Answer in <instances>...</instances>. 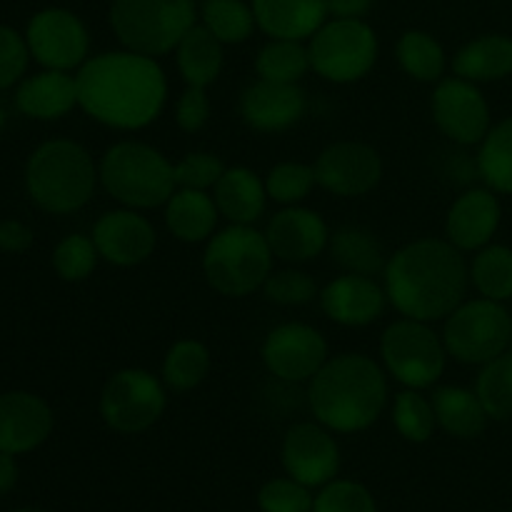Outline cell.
I'll list each match as a JSON object with an SVG mask.
<instances>
[{
	"label": "cell",
	"instance_id": "obj_1",
	"mask_svg": "<svg viewBox=\"0 0 512 512\" xmlns=\"http://www.w3.org/2000/svg\"><path fill=\"white\" fill-rule=\"evenodd\" d=\"M75 83L78 108L113 130L148 128L168 103V78L158 58L125 48L85 60Z\"/></svg>",
	"mask_w": 512,
	"mask_h": 512
},
{
	"label": "cell",
	"instance_id": "obj_2",
	"mask_svg": "<svg viewBox=\"0 0 512 512\" xmlns=\"http://www.w3.org/2000/svg\"><path fill=\"white\" fill-rule=\"evenodd\" d=\"M383 288L403 318L438 323L468 295V260L443 238L410 240L388 258Z\"/></svg>",
	"mask_w": 512,
	"mask_h": 512
},
{
	"label": "cell",
	"instance_id": "obj_3",
	"mask_svg": "<svg viewBox=\"0 0 512 512\" xmlns=\"http://www.w3.org/2000/svg\"><path fill=\"white\" fill-rule=\"evenodd\" d=\"M388 373L363 353L330 355L308 383L310 413L340 435L373 428L388 405Z\"/></svg>",
	"mask_w": 512,
	"mask_h": 512
},
{
	"label": "cell",
	"instance_id": "obj_4",
	"mask_svg": "<svg viewBox=\"0 0 512 512\" xmlns=\"http://www.w3.org/2000/svg\"><path fill=\"white\" fill-rule=\"evenodd\" d=\"M98 183V163L90 150L68 138L45 140L25 163L28 198L48 215L83 210L93 200Z\"/></svg>",
	"mask_w": 512,
	"mask_h": 512
},
{
	"label": "cell",
	"instance_id": "obj_5",
	"mask_svg": "<svg viewBox=\"0 0 512 512\" xmlns=\"http://www.w3.org/2000/svg\"><path fill=\"white\" fill-rule=\"evenodd\" d=\"M98 178L105 193L123 208H163L175 193V163L143 140H118L103 153Z\"/></svg>",
	"mask_w": 512,
	"mask_h": 512
},
{
	"label": "cell",
	"instance_id": "obj_6",
	"mask_svg": "<svg viewBox=\"0 0 512 512\" xmlns=\"http://www.w3.org/2000/svg\"><path fill=\"white\" fill-rule=\"evenodd\" d=\"M273 250L255 225H230L215 230L205 243L203 275L223 298H248L263 290L273 273Z\"/></svg>",
	"mask_w": 512,
	"mask_h": 512
},
{
	"label": "cell",
	"instance_id": "obj_7",
	"mask_svg": "<svg viewBox=\"0 0 512 512\" xmlns=\"http://www.w3.org/2000/svg\"><path fill=\"white\" fill-rule=\"evenodd\" d=\"M108 23L125 50L163 58L175 53L183 35L198 23V3L195 0H113Z\"/></svg>",
	"mask_w": 512,
	"mask_h": 512
},
{
	"label": "cell",
	"instance_id": "obj_8",
	"mask_svg": "<svg viewBox=\"0 0 512 512\" xmlns=\"http://www.w3.org/2000/svg\"><path fill=\"white\" fill-rule=\"evenodd\" d=\"M448 358L443 335L435 333L433 323L400 315L380 335V365L403 388L433 390Z\"/></svg>",
	"mask_w": 512,
	"mask_h": 512
},
{
	"label": "cell",
	"instance_id": "obj_9",
	"mask_svg": "<svg viewBox=\"0 0 512 512\" xmlns=\"http://www.w3.org/2000/svg\"><path fill=\"white\" fill-rule=\"evenodd\" d=\"M378 35L365 20L328 18L308 40L310 68L335 85L363 80L378 63Z\"/></svg>",
	"mask_w": 512,
	"mask_h": 512
},
{
	"label": "cell",
	"instance_id": "obj_10",
	"mask_svg": "<svg viewBox=\"0 0 512 512\" xmlns=\"http://www.w3.org/2000/svg\"><path fill=\"white\" fill-rule=\"evenodd\" d=\"M443 343L453 360L463 365H485L510 348L512 315L505 303L483 295L465 298L443 320Z\"/></svg>",
	"mask_w": 512,
	"mask_h": 512
},
{
	"label": "cell",
	"instance_id": "obj_11",
	"mask_svg": "<svg viewBox=\"0 0 512 512\" xmlns=\"http://www.w3.org/2000/svg\"><path fill=\"white\" fill-rule=\"evenodd\" d=\"M168 408V388L143 368H123L105 380L98 413L118 435H140L158 425Z\"/></svg>",
	"mask_w": 512,
	"mask_h": 512
},
{
	"label": "cell",
	"instance_id": "obj_12",
	"mask_svg": "<svg viewBox=\"0 0 512 512\" xmlns=\"http://www.w3.org/2000/svg\"><path fill=\"white\" fill-rule=\"evenodd\" d=\"M430 115L440 133L460 148L480 145L488 130L493 128L488 98L480 85L460 75H450L435 83L433 95H430Z\"/></svg>",
	"mask_w": 512,
	"mask_h": 512
},
{
	"label": "cell",
	"instance_id": "obj_13",
	"mask_svg": "<svg viewBox=\"0 0 512 512\" xmlns=\"http://www.w3.org/2000/svg\"><path fill=\"white\" fill-rule=\"evenodd\" d=\"M30 55L48 70L73 73L90 58V33L80 15L68 8H43L25 28Z\"/></svg>",
	"mask_w": 512,
	"mask_h": 512
},
{
	"label": "cell",
	"instance_id": "obj_14",
	"mask_svg": "<svg viewBox=\"0 0 512 512\" xmlns=\"http://www.w3.org/2000/svg\"><path fill=\"white\" fill-rule=\"evenodd\" d=\"M265 370L283 383H310L328 363L330 348L325 335L308 323H280L270 330L260 348Z\"/></svg>",
	"mask_w": 512,
	"mask_h": 512
},
{
	"label": "cell",
	"instance_id": "obj_15",
	"mask_svg": "<svg viewBox=\"0 0 512 512\" xmlns=\"http://www.w3.org/2000/svg\"><path fill=\"white\" fill-rule=\"evenodd\" d=\"M318 188L338 198H363L383 180V158L363 140H335L313 163Z\"/></svg>",
	"mask_w": 512,
	"mask_h": 512
},
{
	"label": "cell",
	"instance_id": "obj_16",
	"mask_svg": "<svg viewBox=\"0 0 512 512\" xmlns=\"http://www.w3.org/2000/svg\"><path fill=\"white\" fill-rule=\"evenodd\" d=\"M285 475L298 483L318 490L338 478L340 473V445L333 430L318 420L290 425L280 445Z\"/></svg>",
	"mask_w": 512,
	"mask_h": 512
},
{
	"label": "cell",
	"instance_id": "obj_17",
	"mask_svg": "<svg viewBox=\"0 0 512 512\" xmlns=\"http://www.w3.org/2000/svg\"><path fill=\"white\" fill-rule=\"evenodd\" d=\"M93 240L100 260L115 268H135L155 253L158 233L143 210L118 208L100 215L93 225Z\"/></svg>",
	"mask_w": 512,
	"mask_h": 512
},
{
	"label": "cell",
	"instance_id": "obj_18",
	"mask_svg": "<svg viewBox=\"0 0 512 512\" xmlns=\"http://www.w3.org/2000/svg\"><path fill=\"white\" fill-rule=\"evenodd\" d=\"M265 240L278 260L288 265L310 263L328 250L330 228L325 218L303 205H288L278 210L265 225Z\"/></svg>",
	"mask_w": 512,
	"mask_h": 512
},
{
	"label": "cell",
	"instance_id": "obj_19",
	"mask_svg": "<svg viewBox=\"0 0 512 512\" xmlns=\"http://www.w3.org/2000/svg\"><path fill=\"white\" fill-rule=\"evenodd\" d=\"M503 220V205L495 190L488 185L468 188L453 200L445 215V240L453 243L460 253H478L493 243Z\"/></svg>",
	"mask_w": 512,
	"mask_h": 512
},
{
	"label": "cell",
	"instance_id": "obj_20",
	"mask_svg": "<svg viewBox=\"0 0 512 512\" xmlns=\"http://www.w3.org/2000/svg\"><path fill=\"white\" fill-rule=\"evenodd\" d=\"M53 425V408L40 395L28 390L0 395V453H33L50 438Z\"/></svg>",
	"mask_w": 512,
	"mask_h": 512
},
{
	"label": "cell",
	"instance_id": "obj_21",
	"mask_svg": "<svg viewBox=\"0 0 512 512\" xmlns=\"http://www.w3.org/2000/svg\"><path fill=\"white\" fill-rule=\"evenodd\" d=\"M305 110L308 98L300 85L258 78L240 95V115L255 133H285L303 120Z\"/></svg>",
	"mask_w": 512,
	"mask_h": 512
},
{
	"label": "cell",
	"instance_id": "obj_22",
	"mask_svg": "<svg viewBox=\"0 0 512 512\" xmlns=\"http://www.w3.org/2000/svg\"><path fill=\"white\" fill-rule=\"evenodd\" d=\"M320 308L333 323L343 328H365L373 325L388 305L383 283L370 275L343 273L330 280L318 295Z\"/></svg>",
	"mask_w": 512,
	"mask_h": 512
},
{
	"label": "cell",
	"instance_id": "obj_23",
	"mask_svg": "<svg viewBox=\"0 0 512 512\" xmlns=\"http://www.w3.org/2000/svg\"><path fill=\"white\" fill-rule=\"evenodd\" d=\"M15 108L33 120H60L78 108V83L73 73L48 70L28 75L15 90Z\"/></svg>",
	"mask_w": 512,
	"mask_h": 512
},
{
	"label": "cell",
	"instance_id": "obj_24",
	"mask_svg": "<svg viewBox=\"0 0 512 512\" xmlns=\"http://www.w3.org/2000/svg\"><path fill=\"white\" fill-rule=\"evenodd\" d=\"M258 30L268 38L310 40L328 20L325 0H250Z\"/></svg>",
	"mask_w": 512,
	"mask_h": 512
},
{
	"label": "cell",
	"instance_id": "obj_25",
	"mask_svg": "<svg viewBox=\"0 0 512 512\" xmlns=\"http://www.w3.org/2000/svg\"><path fill=\"white\" fill-rule=\"evenodd\" d=\"M210 193L218 205L220 218L228 220L230 225H255L263 218L270 200L265 178L245 165H228Z\"/></svg>",
	"mask_w": 512,
	"mask_h": 512
},
{
	"label": "cell",
	"instance_id": "obj_26",
	"mask_svg": "<svg viewBox=\"0 0 512 512\" xmlns=\"http://www.w3.org/2000/svg\"><path fill=\"white\" fill-rule=\"evenodd\" d=\"M165 208V228L185 245L208 243L218 230L220 210L210 190L175 188Z\"/></svg>",
	"mask_w": 512,
	"mask_h": 512
},
{
	"label": "cell",
	"instance_id": "obj_27",
	"mask_svg": "<svg viewBox=\"0 0 512 512\" xmlns=\"http://www.w3.org/2000/svg\"><path fill=\"white\" fill-rule=\"evenodd\" d=\"M453 75L470 83H498L512 75V38L505 33H485L460 45L450 60Z\"/></svg>",
	"mask_w": 512,
	"mask_h": 512
},
{
	"label": "cell",
	"instance_id": "obj_28",
	"mask_svg": "<svg viewBox=\"0 0 512 512\" xmlns=\"http://www.w3.org/2000/svg\"><path fill=\"white\" fill-rule=\"evenodd\" d=\"M435 418H438V428L448 433L450 438L473 440L485 433L490 423V415L485 405L480 403L475 388H460V385H435L433 393Z\"/></svg>",
	"mask_w": 512,
	"mask_h": 512
},
{
	"label": "cell",
	"instance_id": "obj_29",
	"mask_svg": "<svg viewBox=\"0 0 512 512\" xmlns=\"http://www.w3.org/2000/svg\"><path fill=\"white\" fill-rule=\"evenodd\" d=\"M328 253L343 273L370 275V278L383 273L390 258L378 235L363 225H340L330 230Z\"/></svg>",
	"mask_w": 512,
	"mask_h": 512
},
{
	"label": "cell",
	"instance_id": "obj_30",
	"mask_svg": "<svg viewBox=\"0 0 512 512\" xmlns=\"http://www.w3.org/2000/svg\"><path fill=\"white\" fill-rule=\"evenodd\" d=\"M225 45L205 25L195 23L175 48V65L185 85L208 88L220 78L225 65Z\"/></svg>",
	"mask_w": 512,
	"mask_h": 512
},
{
	"label": "cell",
	"instance_id": "obj_31",
	"mask_svg": "<svg viewBox=\"0 0 512 512\" xmlns=\"http://www.w3.org/2000/svg\"><path fill=\"white\" fill-rule=\"evenodd\" d=\"M395 58L405 75H410L418 83H438L445 78L448 68V55L443 43L428 30H405L395 45Z\"/></svg>",
	"mask_w": 512,
	"mask_h": 512
},
{
	"label": "cell",
	"instance_id": "obj_32",
	"mask_svg": "<svg viewBox=\"0 0 512 512\" xmlns=\"http://www.w3.org/2000/svg\"><path fill=\"white\" fill-rule=\"evenodd\" d=\"M210 350L200 340L183 338L175 340L163 358L160 380L170 393H190L205 383L210 373Z\"/></svg>",
	"mask_w": 512,
	"mask_h": 512
},
{
	"label": "cell",
	"instance_id": "obj_33",
	"mask_svg": "<svg viewBox=\"0 0 512 512\" xmlns=\"http://www.w3.org/2000/svg\"><path fill=\"white\" fill-rule=\"evenodd\" d=\"M478 175L498 195H512V115L495 123L478 145Z\"/></svg>",
	"mask_w": 512,
	"mask_h": 512
},
{
	"label": "cell",
	"instance_id": "obj_34",
	"mask_svg": "<svg viewBox=\"0 0 512 512\" xmlns=\"http://www.w3.org/2000/svg\"><path fill=\"white\" fill-rule=\"evenodd\" d=\"M470 285L478 295L498 303L512 300V248L510 245L490 243L480 248L468 263Z\"/></svg>",
	"mask_w": 512,
	"mask_h": 512
},
{
	"label": "cell",
	"instance_id": "obj_35",
	"mask_svg": "<svg viewBox=\"0 0 512 512\" xmlns=\"http://www.w3.org/2000/svg\"><path fill=\"white\" fill-rule=\"evenodd\" d=\"M198 23L205 25L223 45H240L253 38L255 13L248 0H203L198 5Z\"/></svg>",
	"mask_w": 512,
	"mask_h": 512
},
{
	"label": "cell",
	"instance_id": "obj_36",
	"mask_svg": "<svg viewBox=\"0 0 512 512\" xmlns=\"http://www.w3.org/2000/svg\"><path fill=\"white\" fill-rule=\"evenodd\" d=\"M308 70L313 68H310L308 45L303 40L268 38V43L258 50V58H255V73L270 83L300 85Z\"/></svg>",
	"mask_w": 512,
	"mask_h": 512
},
{
	"label": "cell",
	"instance_id": "obj_37",
	"mask_svg": "<svg viewBox=\"0 0 512 512\" xmlns=\"http://www.w3.org/2000/svg\"><path fill=\"white\" fill-rule=\"evenodd\" d=\"M393 425L398 435L408 443H428L438 430V418L430 395L425 390L403 388L393 400Z\"/></svg>",
	"mask_w": 512,
	"mask_h": 512
},
{
	"label": "cell",
	"instance_id": "obj_38",
	"mask_svg": "<svg viewBox=\"0 0 512 512\" xmlns=\"http://www.w3.org/2000/svg\"><path fill=\"white\" fill-rule=\"evenodd\" d=\"M475 393L488 410L490 420H512V350H505L490 363L480 365Z\"/></svg>",
	"mask_w": 512,
	"mask_h": 512
},
{
	"label": "cell",
	"instance_id": "obj_39",
	"mask_svg": "<svg viewBox=\"0 0 512 512\" xmlns=\"http://www.w3.org/2000/svg\"><path fill=\"white\" fill-rule=\"evenodd\" d=\"M315 185H318V178H315L313 165L298 163V160H283V163L273 165L265 175L268 198L283 208L303 205L315 190Z\"/></svg>",
	"mask_w": 512,
	"mask_h": 512
},
{
	"label": "cell",
	"instance_id": "obj_40",
	"mask_svg": "<svg viewBox=\"0 0 512 512\" xmlns=\"http://www.w3.org/2000/svg\"><path fill=\"white\" fill-rule=\"evenodd\" d=\"M100 253L95 248L93 235L73 233L65 235L53 250V270L65 283H83L98 268Z\"/></svg>",
	"mask_w": 512,
	"mask_h": 512
},
{
	"label": "cell",
	"instance_id": "obj_41",
	"mask_svg": "<svg viewBox=\"0 0 512 512\" xmlns=\"http://www.w3.org/2000/svg\"><path fill=\"white\" fill-rule=\"evenodd\" d=\"M265 298L273 305L283 308H298V305L313 303L320 295L318 283L310 273L300 270L298 265H288L283 270H273L263 285Z\"/></svg>",
	"mask_w": 512,
	"mask_h": 512
},
{
	"label": "cell",
	"instance_id": "obj_42",
	"mask_svg": "<svg viewBox=\"0 0 512 512\" xmlns=\"http://www.w3.org/2000/svg\"><path fill=\"white\" fill-rule=\"evenodd\" d=\"M313 512H378L375 495L358 480L335 478L315 493Z\"/></svg>",
	"mask_w": 512,
	"mask_h": 512
},
{
	"label": "cell",
	"instance_id": "obj_43",
	"mask_svg": "<svg viewBox=\"0 0 512 512\" xmlns=\"http://www.w3.org/2000/svg\"><path fill=\"white\" fill-rule=\"evenodd\" d=\"M315 493L295 478H273L258 490L260 512H313Z\"/></svg>",
	"mask_w": 512,
	"mask_h": 512
},
{
	"label": "cell",
	"instance_id": "obj_44",
	"mask_svg": "<svg viewBox=\"0 0 512 512\" xmlns=\"http://www.w3.org/2000/svg\"><path fill=\"white\" fill-rule=\"evenodd\" d=\"M228 165L208 150H193L185 153L183 158L175 163V183L178 188H193V190H213L220 175L225 173Z\"/></svg>",
	"mask_w": 512,
	"mask_h": 512
},
{
	"label": "cell",
	"instance_id": "obj_45",
	"mask_svg": "<svg viewBox=\"0 0 512 512\" xmlns=\"http://www.w3.org/2000/svg\"><path fill=\"white\" fill-rule=\"evenodd\" d=\"M30 48L25 35L10 25H0V90H8L25 78L30 63Z\"/></svg>",
	"mask_w": 512,
	"mask_h": 512
},
{
	"label": "cell",
	"instance_id": "obj_46",
	"mask_svg": "<svg viewBox=\"0 0 512 512\" xmlns=\"http://www.w3.org/2000/svg\"><path fill=\"white\" fill-rule=\"evenodd\" d=\"M210 120V98L208 88H188L180 93L178 103H175V125L183 133H200Z\"/></svg>",
	"mask_w": 512,
	"mask_h": 512
},
{
	"label": "cell",
	"instance_id": "obj_47",
	"mask_svg": "<svg viewBox=\"0 0 512 512\" xmlns=\"http://www.w3.org/2000/svg\"><path fill=\"white\" fill-rule=\"evenodd\" d=\"M33 245V230L23 220H0V250L5 253H25Z\"/></svg>",
	"mask_w": 512,
	"mask_h": 512
},
{
	"label": "cell",
	"instance_id": "obj_48",
	"mask_svg": "<svg viewBox=\"0 0 512 512\" xmlns=\"http://www.w3.org/2000/svg\"><path fill=\"white\" fill-rule=\"evenodd\" d=\"M325 5H328V18L365 20V15L373 10V0H325Z\"/></svg>",
	"mask_w": 512,
	"mask_h": 512
},
{
	"label": "cell",
	"instance_id": "obj_49",
	"mask_svg": "<svg viewBox=\"0 0 512 512\" xmlns=\"http://www.w3.org/2000/svg\"><path fill=\"white\" fill-rule=\"evenodd\" d=\"M18 455L0 453V498L8 493H13V488L18 485L20 468H18Z\"/></svg>",
	"mask_w": 512,
	"mask_h": 512
},
{
	"label": "cell",
	"instance_id": "obj_50",
	"mask_svg": "<svg viewBox=\"0 0 512 512\" xmlns=\"http://www.w3.org/2000/svg\"><path fill=\"white\" fill-rule=\"evenodd\" d=\"M5 120H8V115H5V110L0 108V133H3V128H5Z\"/></svg>",
	"mask_w": 512,
	"mask_h": 512
},
{
	"label": "cell",
	"instance_id": "obj_51",
	"mask_svg": "<svg viewBox=\"0 0 512 512\" xmlns=\"http://www.w3.org/2000/svg\"><path fill=\"white\" fill-rule=\"evenodd\" d=\"M13 512H45V510H40V508H18V510H13Z\"/></svg>",
	"mask_w": 512,
	"mask_h": 512
},
{
	"label": "cell",
	"instance_id": "obj_52",
	"mask_svg": "<svg viewBox=\"0 0 512 512\" xmlns=\"http://www.w3.org/2000/svg\"><path fill=\"white\" fill-rule=\"evenodd\" d=\"M508 350H512V338H510V348Z\"/></svg>",
	"mask_w": 512,
	"mask_h": 512
}]
</instances>
